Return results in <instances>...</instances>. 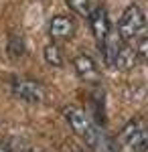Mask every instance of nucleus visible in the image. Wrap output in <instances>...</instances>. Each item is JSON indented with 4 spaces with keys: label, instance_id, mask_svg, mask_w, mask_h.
<instances>
[{
    "label": "nucleus",
    "instance_id": "7",
    "mask_svg": "<svg viewBox=\"0 0 148 152\" xmlns=\"http://www.w3.org/2000/svg\"><path fill=\"white\" fill-rule=\"evenodd\" d=\"M124 47V41H122V37L118 35V31L116 33H108V37L102 41V49H103V61H106V65H110V67H114L116 63V57H118V53H120V49Z\"/></svg>",
    "mask_w": 148,
    "mask_h": 152
},
{
    "label": "nucleus",
    "instance_id": "9",
    "mask_svg": "<svg viewBox=\"0 0 148 152\" xmlns=\"http://www.w3.org/2000/svg\"><path fill=\"white\" fill-rule=\"evenodd\" d=\"M136 63H138L136 51L130 47L128 43H124V47L120 49V53H118V57H116L114 67H120V69H130V67H134Z\"/></svg>",
    "mask_w": 148,
    "mask_h": 152
},
{
    "label": "nucleus",
    "instance_id": "12",
    "mask_svg": "<svg viewBox=\"0 0 148 152\" xmlns=\"http://www.w3.org/2000/svg\"><path fill=\"white\" fill-rule=\"evenodd\" d=\"M136 55H138V61H142V63L148 65V37H142V39L138 41Z\"/></svg>",
    "mask_w": 148,
    "mask_h": 152
},
{
    "label": "nucleus",
    "instance_id": "11",
    "mask_svg": "<svg viewBox=\"0 0 148 152\" xmlns=\"http://www.w3.org/2000/svg\"><path fill=\"white\" fill-rule=\"evenodd\" d=\"M65 2H67V6L75 12V14H79V16H89V12H91L89 0H65Z\"/></svg>",
    "mask_w": 148,
    "mask_h": 152
},
{
    "label": "nucleus",
    "instance_id": "5",
    "mask_svg": "<svg viewBox=\"0 0 148 152\" xmlns=\"http://www.w3.org/2000/svg\"><path fill=\"white\" fill-rule=\"evenodd\" d=\"M73 67H75V73L79 75L83 81L95 83L97 79H100V69H97L95 61H93L89 55H79V57H75Z\"/></svg>",
    "mask_w": 148,
    "mask_h": 152
},
{
    "label": "nucleus",
    "instance_id": "2",
    "mask_svg": "<svg viewBox=\"0 0 148 152\" xmlns=\"http://www.w3.org/2000/svg\"><path fill=\"white\" fill-rule=\"evenodd\" d=\"M144 24H146V16H144V12L140 10L138 6H128L122 14V18H120V23H118V35L122 37V41L124 43H130L132 39H136L140 33H142V28H144Z\"/></svg>",
    "mask_w": 148,
    "mask_h": 152
},
{
    "label": "nucleus",
    "instance_id": "1",
    "mask_svg": "<svg viewBox=\"0 0 148 152\" xmlns=\"http://www.w3.org/2000/svg\"><path fill=\"white\" fill-rule=\"evenodd\" d=\"M63 116L67 120V124L71 126V130H73L89 148L95 150L97 142L102 138V132H100L97 126L91 122V118L85 114V110H81L77 105H67V107L63 110Z\"/></svg>",
    "mask_w": 148,
    "mask_h": 152
},
{
    "label": "nucleus",
    "instance_id": "8",
    "mask_svg": "<svg viewBox=\"0 0 148 152\" xmlns=\"http://www.w3.org/2000/svg\"><path fill=\"white\" fill-rule=\"evenodd\" d=\"M75 33V24L69 16H53L49 23V35L53 39H69Z\"/></svg>",
    "mask_w": 148,
    "mask_h": 152
},
{
    "label": "nucleus",
    "instance_id": "3",
    "mask_svg": "<svg viewBox=\"0 0 148 152\" xmlns=\"http://www.w3.org/2000/svg\"><path fill=\"white\" fill-rule=\"evenodd\" d=\"M146 132H148V124L144 120H132L128 122L122 130V146H124L128 152H140L142 144H144V138H146Z\"/></svg>",
    "mask_w": 148,
    "mask_h": 152
},
{
    "label": "nucleus",
    "instance_id": "13",
    "mask_svg": "<svg viewBox=\"0 0 148 152\" xmlns=\"http://www.w3.org/2000/svg\"><path fill=\"white\" fill-rule=\"evenodd\" d=\"M8 49H10V55H12V57H18V55H23V53H24L23 39H18V37H10Z\"/></svg>",
    "mask_w": 148,
    "mask_h": 152
},
{
    "label": "nucleus",
    "instance_id": "15",
    "mask_svg": "<svg viewBox=\"0 0 148 152\" xmlns=\"http://www.w3.org/2000/svg\"><path fill=\"white\" fill-rule=\"evenodd\" d=\"M140 152H148V132H146V138H144V144H142Z\"/></svg>",
    "mask_w": 148,
    "mask_h": 152
},
{
    "label": "nucleus",
    "instance_id": "4",
    "mask_svg": "<svg viewBox=\"0 0 148 152\" xmlns=\"http://www.w3.org/2000/svg\"><path fill=\"white\" fill-rule=\"evenodd\" d=\"M12 95L23 99V102H29V104H41L45 99V87L34 79H14L10 85Z\"/></svg>",
    "mask_w": 148,
    "mask_h": 152
},
{
    "label": "nucleus",
    "instance_id": "10",
    "mask_svg": "<svg viewBox=\"0 0 148 152\" xmlns=\"http://www.w3.org/2000/svg\"><path fill=\"white\" fill-rule=\"evenodd\" d=\"M45 61L51 67H61L63 65V55H61V49L57 45H47L45 47Z\"/></svg>",
    "mask_w": 148,
    "mask_h": 152
},
{
    "label": "nucleus",
    "instance_id": "6",
    "mask_svg": "<svg viewBox=\"0 0 148 152\" xmlns=\"http://www.w3.org/2000/svg\"><path fill=\"white\" fill-rule=\"evenodd\" d=\"M89 24H91V31H93V35H95V39L102 43L103 39L108 37V33H110V20H108V14H106V10H103L102 6H95V8H91L89 12Z\"/></svg>",
    "mask_w": 148,
    "mask_h": 152
},
{
    "label": "nucleus",
    "instance_id": "14",
    "mask_svg": "<svg viewBox=\"0 0 148 152\" xmlns=\"http://www.w3.org/2000/svg\"><path fill=\"white\" fill-rule=\"evenodd\" d=\"M0 152H16L12 148L10 144H6V142H0Z\"/></svg>",
    "mask_w": 148,
    "mask_h": 152
}]
</instances>
